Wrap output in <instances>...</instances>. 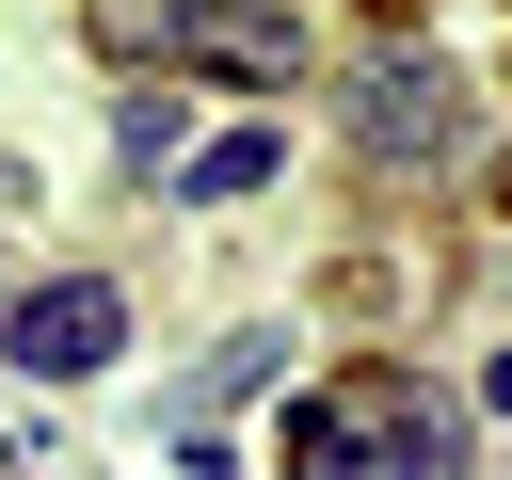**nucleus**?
I'll return each mask as SVG.
<instances>
[{
    "label": "nucleus",
    "instance_id": "7ed1b4c3",
    "mask_svg": "<svg viewBox=\"0 0 512 480\" xmlns=\"http://www.w3.org/2000/svg\"><path fill=\"white\" fill-rule=\"evenodd\" d=\"M352 144L400 160V176H432V160L464 144V80H448L432 48H368V64H352Z\"/></svg>",
    "mask_w": 512,
    "mask_h": 480
},
{
    "label": "nucleus",
    "instance_id": "39448f33",
    "mask_svg": "<svg viewBox=\"0 0 512 480\" xmlns=\"http://www.w3.org/2000/svg\"><path fill=\"white\" fill-rule=\"evenodd\" d=\"M240 384H272V336H224V352H208V368L176 384V432H208V416H224Z\"/></svg>",
    "mask_w": 512,
    "mask_h": 480
},
{
    "label": "nucleus",
    "instance_id": "20e7f679",
    "mask_svg": "<svg viewBox=\"0 0 512 480\" xmlns=\"http://www.w3.org/2000/svg\"><path fill=\"white\" fill-rule=\"evenodd\" d=\"M0 352H16L32 384H96V368L128 352V304H112V272H64V288L0 304Z\"/></svg>",
    "mask_w": 512,
    "mask_h": 480
},
{
    "label": "nucleus",
    "instance_id": "f03ea898",
    "mask_svg": "<svg viewBox=\"0 0 512 480\" xmlns=\"http://www.w3.org/2000/svg\"><path fill=\"white\" fill-rule=\"evenodd\" d=\"M128 32L176 48V64H208V80H240V96H272L304 64V16L288 0H128Z\"/></svg>",
    "mask_w": 512,
    "mask_h": 480
},
{
    "label": "nucleus",
    "instance_id": "f257e3e1",
    "mask_svg": "<svg viewBox=\"0 0 512 480\" xmlns=\"http://www.w3.org/2000/svg\"><path fill=\"white\" fill-rule=\"evenodd\" d=\"M288 480H464V416H448L432 384H400V368L320 384V400L288 416Z\"/></svg>",
    "mask_w": 512,
    "mask_h": 480
},
{
    "label": "nucleus",
    "instance_id": "423d86ee",
    "mask_svg": "<svg viewBox=\"0 0 512 480\" xmlns=\"http://www.w3.org/2000/svg\"><path fill=\"white\" fill-rule=\"evenodd\" d=\"M112 160L144 176V160H192V112L176 96H112Z\"/></svg>",
    "mask_w": 512,
    "mask_h": 480
},
{
    "label": "nucleus",
    "instance_id": "0eeeda50",
    "mask_svg": "<svg viewBox=\"0 0 512 480\" xmlns=\"http://www.w3.org/2000/svg\"><path fill=\"white\" fill-rule=\"evenodd\" d=\"M192 192L224 208V192H272V128H224V144H192Z\"/></svg>",
    "mask_w": 512,
    "mask_h": 480
}]
</instances>
